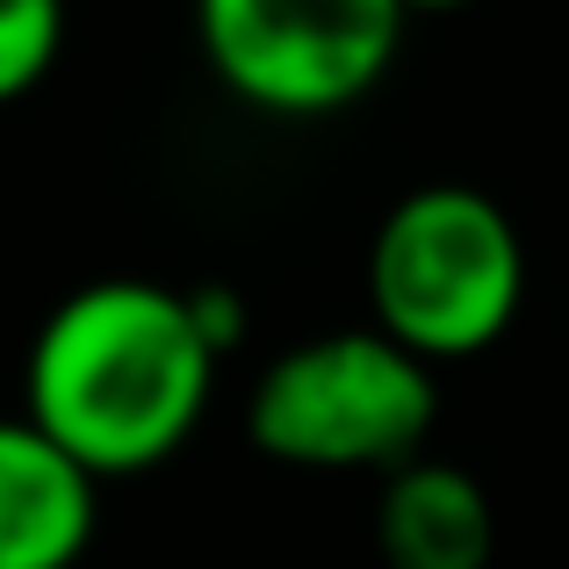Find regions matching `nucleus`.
<instances>
[{
	"instance_id": "nucleus-1",
	"label": "nucleus",
	"mask_w": 569,
	"mask_h": 569,
	"mask_svg": "<svg viewBox=\"0 0 569 569\" xmlns=\"http://www.w3.org/2000/svg\"><path fill=\"white\" fill-rule=\"evenodd\" d=\"M217 339L188 289L87 281L43 318L22 368V418L87 476H144L202 426Z\"/></svg>"
},
{
	"instance_id": "nucleus-2",
	"label": "nucleus",
	"mask_w": 569,
	"mask_h": 569,
	"mask_svg": "<svg viewBox=\"0 0 569 569\" xmlns=\"http://www.w3.org/2000/svg\"><path fill=\"white\" fill-rule=\"evenodd\" d=\"M376 332L411 361H469L498 347L527 296V246L483 188L432 181L382 217L368 246Z\"/></svg>"
},
{
	"instance_id": "nucleus-3",
	"label": "nucleus",
	"mask_w": 569,
	"mask_h": 569,
	"mask_svg": "<svg viewBox=\"0 0 569 569\" xmlns=\"http://www.w3.org/2000/svg\"><path fill=\"white\" fill-rule=\"evenodd\" d=\"M246 432L289 469H403L432 432V368L376 325L303 339L260 368Z\"/></svg>"
},
{
	"instance_id": "nucleus-4",
	"label": "nucleus",
	"mask_w": 569,
	"mask_h": 569,
	"mask_svg": "<svg viewBox=\"0 0 569 569\" xmlns=\"http://www.w3.org/2000/svg\"><path fill=\"white\" fill-rule=\"evenodd\" d=\"M403 22V0H194L209 72L267 116L361 101L397 58Z\"/></svg>"
},
{
	"instance_id": "nucleus-5",
	"label": "nucleus",
	"mask_w": 569,
	"mask_h": 569,
	"mask_svg": "<svg viewBox=\"0 0 569 569\" xmlns=\"http://www.w3.org/2000/svg\"><path fill=\"white\" fill-rule=\"evenodd\" d=\"M94 541V476L29 418H0V569H72Z\"/></svg>"
},
{
	"instance_id": "nucleus-6",
	"label": "nucleus",
	"mask_w": 569,
	"mask_h": 569,
	"mask_svg": "<svg viewBox=\"0 0 569 569\" xmlns=\"http://www.w3.org/2000/svg\"><path fill=\"white\" fill-rule=\"evenodd\" d=\"M376 548L389 569H483L498 548V519L469 469L455 461H403L389 469L376 505Z\"/></svg>"
},
{
	"instance_id": "nucleus-7",
	"label": "nucleus",
	"mask_w": 569,
	"mask_h": 569,
	"mask_svg": "<svg viewBox=\"0 0 569 569\" xmlns=\"http://www.w3.org/2000/svg\"><path fill=\"white\" fill-rule=\"evenodd\" d=\"M66 43V0H0V101L29 94L58 66Z\"/></svg>"
},
{
	"instance_id": "nucleus-8",
	"label": "nucleus",
	"mask_w": 569,
	"mask_h": 569,
	"mask_svg": "<svg viewBox=\"0 0 569 569\" xmlns=\"http://www.w3.org/2000/svg\"><path fill=\"white\" fill-rule=\"evenodd\" d=\"M447 8H469V0H403V14H447Z\"/></svg>"
}]
</instances>
